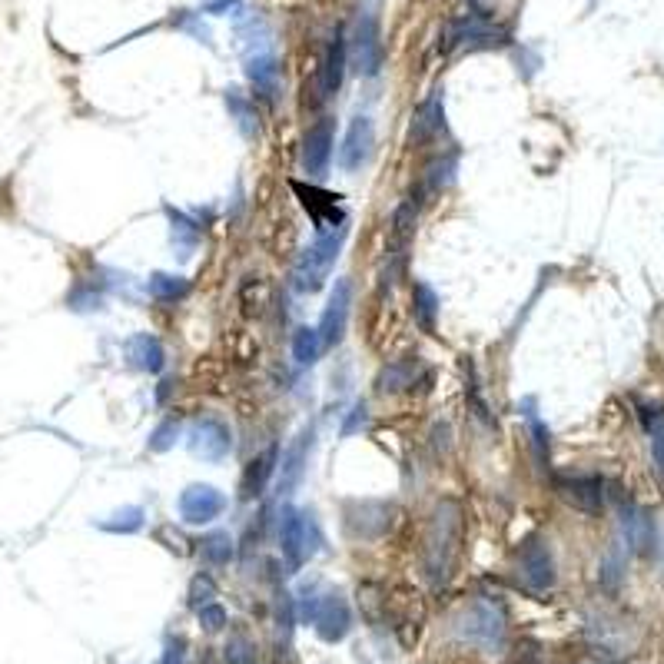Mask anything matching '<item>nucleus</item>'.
I'll return each mask as SVG.
<instances>
[{
	"label": "nucleus",
	"instance_id": "obj_32",
	"mask_svg": "<svg viewBox=\"0 0 664 664\" xmlns=\"http://www.w3.org/2000/svg\"><path fill=\"white\" fill-rule=\"evenodd\" d=\"M256 661V645L243 635L230 638V645H226V664H253Z\"/></svg>",
	"mask_w": 664,
	"mask_h": 664
},
{
	"label": "nucleus",
	"instance_id": "obj_18",
	"mask_svg": "<svg viewBox=\"0 0 664 664\" xmlns=\"http://www.w3.org/2000/svg\"><path fill=\"white\" fill-rule=\"evenodd\" d=\"M309 449H313V429H306L303 435H299V439L289 445L286 455H283V472H279V492L283 495H293L299 489V482H303Z\"/></svg>",
	"mask_w": 664,
	"mask_h": 664
},
{
	"label": "nucleus",
	"instance_id": "obj_21",
	"mask_svg": "<svg viewBox=\"0 0 664 664\" xmlns=\"http://www.w3.org/2000/svg\"><path fill=\"white\" fill-rule=\"evenodd\" d=\"M276 472V449H266L263 455H256L253 462L246 465L243 472V498H259L266 492L269 479Z\"/></svg>",
	"mask_w": 664,
	"mask_h": 664
},
{
	"label": "nucleus",
	"instance_id": "obj_7",
	"mask_svg": "<svg viewBox=\"0 0 664 664\" xmlns=\"http://www.w3.org/2000/svg\"><path fill=\"white\" fill-rule=\"evenodd\" d=\"M352 57H356V70L362 77H376L382 70V60H386V47H382V30L379 20L366 14L359 17L356 24V37H352Z\"/></svg>",
	"mask_w": 664,
	"mask_h": 664
},
{
	"label": "nucleus",
	"instance_id": "obj_8",
	"mask_svg": "<svg viewBox=\"0 0 664 664\" xmlns=\"http://www.w3.org/2000/svg\"><path fill=\"white\" fill-rule=\"evenodd\" d=\"M176 505H180V518L186 525H210L213 518L223 515L226 498L220 489H213V485L196 482V485H186Z\"/></svg>",
	"mask_w": 664,
	"mask_h": 664
},
{
	"label": "nucleus",
	"instance_id": "obj_2",
	"mask_svg": "<svg viewBox=\"0 0 664 664\" xmlns=\"http://www.w3.org/2000/svg\"><path fill=\"white\" fill-rule=\"evenodd\" d=\"M455 631L469 645L495 648L505 638V608L495 598H472L455 618Z\"/></svg>",
	"mask_w": 664,
	"mask_h": 664
},
{
	"label": "nucleus",
	"instance_id": "obj_34",
	"mask_svg": "<svg viewBox=\"0 0 664 664\" xmlns=\"http://www.w3.org/2000/svg\"><path fill=\"white\" fill-rule=\"evenodd\" d=\"M213 595H216L213 581H210V578H203V575H196V578H193V585H190V605H193L196 611H200L203 605H210Z\"/></svg>",
	"mask_w": 664,
	"mask_h": 664
},
{
	"label": "nucleus",
	"instance_id": "obj_1",
	"mask_svg": "<svg viewBox=\"0 0 664 664\" xmlns=\"http://www.w3.org/2000/svg\"><path fill=\"white\" fill-rule=\"evenodd\" d=\"M459 542H462V505L445 498V502L435 508L429 532H425V545H422V568L435 585L449 581L455 558H459Z\"/></svg>",
	"mask_w": 664,
	"mask_h": 664
},
{
	"label": "nucleus",
	"instance_id": "obj_36",
	"mask_svg": "<svg viewBox=\"0 0 664 664\" xmlns=\"http://www.w3.org/2000/svg\"><path fill=\"white\" fill-rule=\"evenodd\" d=\"M366 419H369V409H366V402H356V406L349 409V419L342 422L339 435H342V439H349V435L362 432V425H366Z\"/></svg>",
	"mask_w": 664,
	"mask_h": 664
},
{
	"label": "nucleus",
	"instance_id": "obj_20",
	"mask_svg": "<svg viewBox=\"0 0 664 664\" xmlns=\"http://www.w3.org/2000/svg\"><path fill=\"white\" fill-rule=\"evenodd\" d=\"M127 359H130V366L140 372H160L166 362L163 342L153 336V332H137V336L127 339Z\"/></svg>",
	"mask_w": 664,
	"mask_h": 664
},
{
	"label": "nucleus",
	"instance_id": "obj_42",
	"mask_svg": "<svg viewBox=\"0 0 664 664\" xmlns=\"http://www.w3.org/2000/svg\"><path fill=\"white\" fill-rule=\"evenodd\" d=\"M67 303H70V309H100V296L97 293H74Z\"/></svg>",
	"mask_w": 664,
	"mask_h": 664
},
{
	"label": "nucleus",
	"instance_id": "obj_17",
	"mask_svg": "<svg viewBox=\"0 0 664 664\" xmlns=\"http://www.w3.org/2000/svg\"><path fill=\"white\" fill-rule=\"evenodd\" d=\"M346 57H349V44H346V34L336 30L326 47V57H323V67H319V97H336L339 87H342V77H346Z\"/></svg>",
	"mask_w": 664,
	"mask_h": 664
},
{
	"label": "nucleus",
	"instance_id": "obj_9",
	"mask_svg": "<svg viewBox=\"0 0 664 664\" xmlns=\"http://www.w3.org/2000/svg\"><path fill=\"white\" fill-rule=\"evenodd\" d=\"M349 306H352V286L349 279H339L329 293V303L323 309V319H319V339H323V349H336L342 336H346V323H349Z\"/></svg>",
	"mask_w": 664,
	"mask_h": 664
},
{
	"label": "nucleus",
	"instance_id": "obj_40",
	"mask_svg": "<svg viewBox=\"0 0 664 664\" xmlns=\"http://www.w3.org/2000/svg\"><path fill=\"white\" fill-rule=\"evenodd\" d=\"M240 7V0H203L200 10L210 17H223V14H233V10Z\"/></svg>",
	"mask_w": 664,
	"mask_h": 664
},
{
	"label": "nucleus",
	"instance_id": "obj_6",
	"mask_svg": "<svg viewBox=\"0 0 664 664\" xmlns=\"http://www.w3.org/2000/svg\"><path fill=\"white\" fill-rule=\"evenodd\" d=\"M518 578L532 591H545L555 585V558L542 538H532L518 548Z\"/></svg>",
	"mask_w": 664,
	"mask_h": 664
},
{
	"label": "nucleus",
	"instance_id": "obj_19",
	"mask_svg": "<svg viewBox=\"0 0 664 664\" xmlns=\"http://www.w3.org/2000/svg\"><path fill=\"white\" fill-rule=\"evenodd\" d=\"M419 372H422V362L415 356L396 359V362H389V366H382V372L376 376V389L382 396H396V392H406L415 386Z\"/></svg>",
	"mask_w": 664,
	"mask_h": 664
},
{
	"label": "nucleus",
	"instance_id": "obj_37",
	"mask_svg": "<svg viewBox=\"0 0 664 664\" xmlns=\"http://www.w3.org/2000/svg\"><path fill=\"white\" fill-rule=\"evenodd\" d=\"M226 621H230V618H226V611H223L220 605H213V601L200 608V625H203L206 631H223Z\"/></svg>",
	"mask_w": 664,
	"mask_h": 664
},
{
	"label": "nucleus",
	"instance_id": "obj_31",
	"mask_svg": "<svg viewBox=\"0 0 664 664\" xmlns=\"http://www.w3.org/2000/svg\"><path fill=\"white\" fill-rule=\"evenodd\" d=\"M176 435H180V422H176V419L160 422L157 429L150 432V449L153 452H170L173 445H176Z\"/></svg>",
	"mask_w": 664,
	"mask_h": 664
},
{
	"label": "nucleus",
	"instance_id": "obj_22",
	"mask_svg": "<svg viewBox=\"0 0 664 664\" xmlns=\"http://www.w3.org/2000/svg\"><path fill=\"white\" fill-rule=\"evenodd\" d=\"M625 535H628V545L635 548L638 555H651L658 545V532H655V522L645 515V512H628L625 515Z\"/></svg>",
	"mask_w": 664,
	"mask_h": 664
},
{
	"label": "nucleus",
	"instance_id": "obj_28",
	"mask_svg": "<svg viewBox=\"0 0 664 664\" xmlns=\"http://www.w3.org/2000/svg\"><path fill=\"white\" fill-rule=\"evenodd\" d=\"M103 532H113V535H133L143 528V508L140 505H127L120 508V512H113L107 522H100Z\"/></svg>",
	"mask_w": 664,
	"mask_h": 664
},
{
	"label": "nucleus",
	"instance_id": "obj_30",
	"mask_svg": "<svg viewBox=\"0 0 664 664\" xmlns=\"http://www.w3.org/2000/svg\"><path fill=\"white\" fill-rule=\"evenodd\" d=\"M415 130H419V140H429V137H435V133L445 130V110H442V100H439V97H432V100L419 110Z\"/></svg>",
	"mask_w": 664,
	"mask_h": 664
},
{
	"label": "nucleus",
	"instance_id": "obj_25",
	"mask_svg": "<svg viewBox=\"0 0 664 664\" xmlns=\"http://www.w3.org/2000/svg\"><path fill=\"white\" fill-rule=\"evenodd\" d=\"M412 313L415 323L425 332H435V326H439V296H435V289L429 283L412 286Z\"/></svg>",
	"mask_w": 664,
	"mask_h": 664
},
{
	"label": "nucleus",
	"instance_id": "obj_16",
	"mask_svg": "<svg viewBox=\"0 0 664 664\" xmlns=\"http://www.w3.org/2000/svg\"><path fill=\"white\" fill-rule=\"evenodd\" d=\"M558 492H562L568 505L585 515H598L601 505H605L601 482L591 479V475H565V479H558Z\"/></svg>",
	"mask_w": 664,
	"mask_h": 664
},
{
	"label": "nucleus",
	"instance_id": "obj_5",
	"mask_svg": "<svg viewBox=\"0 0 664 664\" xmlns=\"http://www.w3.org/2000/svg\"><path fill=\"white\" fill-rule=\"evenodd\" d=\"M186 445H190V452L196 455V459H203V462H223L226 455H230V449H233V435H230V429H226L220 419L206 415V419H196V422L190 425Z\"/></svg>",
	"mask_w": 664,
	"mask_h": 664
},
{
	"label": "nucleus",
	"instance_id": "obj_38",
	"mask_svg": "<svg viewBox=\"0 0 664 664\" xmlns=\"http://www.w3.org/2000/svg\"><path fill=\"white\" fill-rule=\"evenodd\" d=\"M289 635H293V598L283 595V605H279V641L289 645Z\"/></svg>",
	"mask_w": 664,
	"mask_h": 664
},
{
	"label": "nucleus",
	"instance_id": "obj_26",
	"mask_svg": "<svg viewBox=\"0 0 664 664\" xmlns=\"http://www.w3.org/2000/svg\"><path fill=\"white\" fill-rule=\"evenodd\" d=\"M147 293L157 299V303H176L190 293V279L173 276V273H153L147 283Z\"/></svg>",
	"mask_w": 664,
	"mask_h": 664
},
{
	"label": "nucleus",
	"instance_id": "obj_27",
	"mask_svg": "<svg viewBox=\"0 0 664 664\" xmlns=\"http://www.w3.org/2000/svg\"><path fill=\"white\" fill-rule=\"evenodd\" d=\"M319 356H323V339H319V329H313V326L296 329V336H293V359L299 362V366H313Z\"/></svg>",
	"mask_w": 664,
	"mask_h": 664
},
{
	"label": "nucleus",
	"instance_id": "obj_23",
	"mask_svg": "<svg viewBox=\"0 0 664 664\" xmlns=\"http://www.w3.org/2000/svg\"><path fill=\"white\" fill-rule=\"evenodd\" d=\"M223 100H226V110H230V120L236 123V130H240L246 140H253L256 133H259V120H256L253 100H246L236 87L226 90V97H223Z\"/></svg>",
	"mask_w": 664,
	"mask_h": 664
},
{
	"label": "nucleus",
	"instance_id": "obj_11",
	"mask_svg": "<svg viewBox=\"0 0 664 664\" xmlns=\"http://www.w3.org/2000/svg\"><path fill=\"white\" fill-rule=\"evenodd\" d=\"M392 525V508L386 502H372V498H366V502H349L346 505V532L352 538H379L386 535Z\"/></svg>",
	"mask_w": 664,
	"mask_h": 664
},
{
	"label": "nucleus",
	"instance_id": "obj_39",
	"mask_svg": "<svg viewBox=\"0 0 664 664\" xmlns=\"http://www.w3.org/2000/svg\"><path fill=\"white\" fill-rule=\"evenodd\" d=\"M532 445H535V459L548 465V429L538 419H532Z\"/></svg>",
	"mask_w": 664,
	"mask_h": 664
},
{
	"label": "nucleus",
	"instance_id": "obj_3",
	"mask_svg": "<svg viewBox=\"0 0 664 664\" xmlns=\"http://www.w3.org/2000/svg\"><path fill=\"white\" fill-rule=\"evenodd\" d=\"M279 545H283V555L293 572L303 568L316 555L319 545V528L313 522V515L293 505L283 508V515H279Z\"/></svg>",
	"mask_w": 664,
	"mask_h": 664
},
{
	"label": "nucleus",
	"instance_id": "obj_29",
	"mask_svg": "<svg viewBox=\"0 0 664 664\" xmlns=\"http://www.w3.org/2000/svg\"><path fill=\"white\" fill-rule=\"evenodd\" d=\"M200 552L210 565H230L233 562V538L230 532H210L200 542Z\"/></svg>",
	"mask_w": 664,
	"mask_h": 664
},
{
	"label": "nucleus",
	"instance_id": "obj_33",
	"mask_svg": "<svg viewBox=\"0 0 664 664\" xmlns=\"http://www.w3.org/2000/svg\"><path fill=\"white\" fill-rule=\"evenodd\" d=\"M651 459H655V469L664 479V409L651 419Z\"/></svg>",
	"mask_w": 664,
	"mask_h": 664
},
{
	"label": "nucleus",
	"instance_id": "obj_35",
	"mask_svg": "<svg viewBox=\"0 0 664 664\" xmlns=\"http://www.w3.org/2000/svg\"><path fill=\"white\" fill-rule=\"evenodd\" d=\"M203 14H190V10H183L180 17H176V27L186 30V34H193L200 44H210V30H206V24H200Z\"/></svg>",
	"mask_w": 664,
	"mask_h": 664
},
{
	"label": "nucleus",
	"instance_id": "obj_24",
	"mask_svg": "<svg viewBox=\"0 0 664 664\" xmlns=\"http://www.w3.org/2000/svg\"><path fill=\"white\" fill-rule=\"evenodd\" d=\"M166 216H170V236H173L176 253H180L183 259H190L196 243H200V226H196L186 213L173 210V206H166Z\"/></svg>",
	"mask_w": 664,
	"mask_h": 664
},
{
	"label": "nucleus",
	"instance_id": "obj_13",
	"mask_svg": "<svg viewBox=\"0 0 664 664\" xmlns=\"http://www.w3.org/2000/svg\"><path fill=\"white\" fill-rule=\"evenodd\" d=\"M332 147H336V123L329 117L316 120L303 140V170L309 176H323L329 170Z\"/></svg>",
	"mask_w": 664,
	"mask_h": 664
},
{
	"label": "nucleus",
	"instance_id": "obj_41",
	"mask_svg": "<svg viewBox=\"0 0 664 664\" xmlns=\"http://www.w3.org/2000/svg\"><path fill=\"white\" fill-rule=\"evenodd\" d=\"M160 664H186V645H183L180 638H176V641H170V645H166V651H163Z\"/></svg>",
	"mask_w": 664,
	"mask_h": 664
},
{
	"label": "nucleus",
	"instance_id": "obj_10",
	"mask_svg": "<svg viewBox=\"0 0 664 664\" xmlns=\"http://www.w3.org/2000/svg\"><path fill=\"white\" fill-rule=\"evenodd\" d=\"M313 625L319 631V638L329 641V645H336V641L346 638L349 628H352L349 601L342 598L339 591H326L313 608Z\"/></svg>",
	"mask_w": 664,
	"mask_h": 664
},
{
	"label": "nucleus",
	"instance_id": "obj_4",
	"mask_svg": "<svg viewBox=\"0 0 664 664\" xmlns=\"http://www.w3.org/2000/svg\"><path fill=\"white\" fill-rule=\"evenodd\" d=\"M342 240H346V226H336V230H329V233H319V240L309 246L296 263V286L299 289L316 293V289L323 286L326 273L332 269V263H336V256L342 249Z\"/></svg>",
	"mask_w": 664,
	"mask_h": 664
},
{
	"label": "nucleus",
	"instance_id": "obj_12",
	"mask_svg": "<svg viewBox=\"0 0 664 664\" xmlns=\"http://www.w3.org/2000/svg\"><path fill=\"white\" fill-rule=\"evenodd\" d=\"M246 80L253 83L259 100L276 103L279 90H283V67H279V60L269 54V50H249L246 54Z\"/></svg>",
	"mask_w": 664,
	"mask_h": 664
},
{
	"label": "nucleus",
	"instance_id": "obj_15",
	"mask_svg": "<svg viewBox=\"0 0 664 664\" xmlns=\"http://www.w3.org/2000/svg\"><path fill=\"white\" fill-rule=\"evenodd\" d=\"M372 143H376V127H372L369 117H356L349 123L346 137H342V147H339V166L346 173H356L362 163L369 160L372 153Z\"/></svg>",
	"mask_w": 664,
	"mask_h": 664
},
{
	"label": "nucleus",
	"instance_id": "obj_14",
	"mask_svg": "<svg viewBox=\"0 0 664 664\" xmlns=\"http://www.w3.org/2000/svg\"><path fill=\"white\" fill-rule=\"evenodd\" d=\"M293 190L299 193V200H303L306 213L313 216L319 233H329V230H336V226H346V216H342V210H339L342 196L319 190V186H303V183H293Z\"/></svg>",
	"mask_w": 664,
	"mask_h": 664
}]
</instances>
